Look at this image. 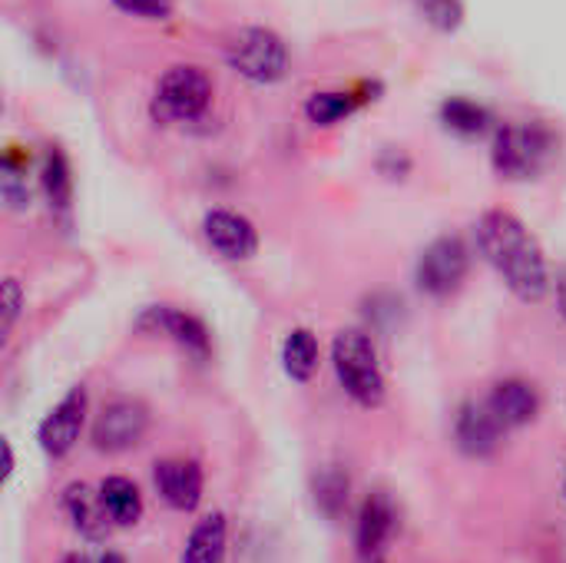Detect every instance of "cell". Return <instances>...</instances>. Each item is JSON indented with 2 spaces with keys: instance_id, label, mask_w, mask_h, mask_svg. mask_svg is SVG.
<instances>
[{
  "instance_id": "obj_16",
  "label": "cell",
  "mask_w": 566,
  "mask_h": 563,
  "mask_svg": "<svg viewBox=\"0 0 566 563\" xmlns=\"http://www.w3.org/2000/svg\"><path fill=\"white\" fill-rule=\"evenodd\" d=\"M226 551H229V524H226V514L216 511V514H206L189 531L182 563H222Z\"/></svg>"
},
{
  "instance_id": "obj_8",
  "label": "cell",
  "mask_w": 566,
  "mask_h": 563,
  "mask_svg": "<svg viewBox=\"0 0 566 563\" xmlns=\"http://www.w3.org/2000/svg\"><path fill=\"white\" fill-rule=\"evenodd\" d=\"M471 269V252L458 236H444L438 242H431L418 262V285L428 295H451L461 289L464 275Z\"/></svg>"
},
{
  "instance_id": "obj_3",
  "label": "cell",
  "mask_w": 566,
  "mask_h": 563,
  "mask_svg": "<svg viewBox=\"0 0 566 563\" xmlns=\"http://www.w3.org/2000/svg\"><path fill=\"white\" fill-rule=\"evenodd\" d=\"M212 100V83L199 66H172L163 73L156 96H153V113L166 123H189L206 113Z\"/></svg>"
},
{
  "instance_id": "obj_14",
  "label": "cell",
  "mask_w": 566,
  "mask_h": 563,
  "mask_svg": "<svg viewBox=\"0 0 566 563\" xmlns=\"http://www.w3.org/2000/svg\"><path fill=\"white\" fill-rule=\"evenodd\" d=\"M63 511H66L73 531H76L83 541H93V544L106 541L113 521H109V514H106V504H103V498H99V488L93 491L90 484L73 481V484L63 491Z\"/></svg>"
},
{
  "instance_id": "obj_15",
  "label": "cell",
  "mask_w": 566,
  "mask_h": 563,
  "mask_svg": "<svg viewBox=\"0 0 566 563\" xmlns=\"http://www.w3.org/2000/svg\"><path fill=\"white\" fill-rule=\"evenodd\" d=\"M391 531H395V508H391V501L378 491V494H371V498L361 504V514H358V531H355V538H358L361 557L375 561V557L381 554V548L388 544Z\"/></svg>"
},
{
  "instance_id": "obj_28",
  "label": "cell",
  "mask_w": 566,
  "mask_h": 563,
  "mask_svg": "<svg viewBox=\"0 0 566 563\" xmlns=\"http://www.w3.org/2000/svg\"><path fill=\"white\" fill-rule=\"evenodd\" d=\"M63 563H93V561H90L86 554H70V557H66Z\"/></svg>"
},
{
  "instance_id": "obj_7",
  "label": "cell",
  "mask_w": 566,
  "mask_h": 563,
  "mask_svg": "<svg viewBox=\"0 0 566 563\" xmlns=\"http://www.w3.org/2000/svg\"><path fill=\"white\" fill-rule=\"evenodd\" d=\"M551 153V139L541 126H507L494 139V166L501 176L527 179L534 176Z\"/></svg>"
},
{
  "instance_id": "obj_25",
  "label": "cell",
  "mask_w": 566,
  "mask_h": 563,
  "mask_svg": "<svg viewBox=\"0 0 566 563\" xmlns=\"http://www.w3.org/2000/svg\"><path fill=\"white\" fill-rule=\"evenodd\" d=\"M20 309H23L20 282H17V279H7V282H3V335L13 329V322H17Z\"/></svg>"
},
{
  "instance_id": "obj_17",
  "label": "cell",
  "mask_w": 566,
  "mask_h": 563,
  "mask_svg": "<svg viewBox=\"0 0 566 563\" xmlns=\"http://www.w3.org/2000/svg\"><path fill=\"white\" fill-rule=\"evenodd\" d=\"M99 498L106 504V514L116 528H133L143 518V494L129 478H106L99 484Z\"/></svg>"
},
{
  "instance_id": "obj_30",
  "label": "cell",
  "mask_w": 566,
  "mask_h": 563,
  "mask_svg": "<svg viewBox=\"0 0 566 563\" xmlns=\"http://www.w3.org/2000/svg\"><path fill=\"white\" fill-rule=\"evenodd\" d=\"M564 494H566V481H564Z\"/></svg>"
},
{
  "instance_id": "obj_10",
  "label": "cell",
  "mask_w": 566,
  "mask_h": 563,
  "mask_svg": "<svg viewBox=\"0 0 566 563\" xmlns=\"http://www.w3.org/2000/svg\"><path fill=\"white\" fill-rule=\"evenodd\" d=\"M202 236L206 242L229 262H245L255 256L259 249V236H255V226L239 216V212H229V209H212L206 212L202 219Z\"/></svg>"
},
{
  "instance_id": "obj_2",
  "label": "cell",
  "mask_w": 566,
  "mask_h": 563,
  "mask_svg": "<svg viewBox=\"0 0 566 563\" xmlns=\"http://www.w3.org/2000/svg\"><path fill=\"white\" fill-rule=\"evenodd\" d=\"M332 365L338 375V385L345 395L361 408H381L385 405V372L378 365V352L365 332H338L332 342Z\"/></svg>"
},
{
  "instance_id": "obj_5",
  "label": "cell",
  "mask_w": 566,
  "mask_h": 563,
  "mask_svg": "<svg viewBox=\"0 0 566 563\" xmlns=\"http://www.w3.org/2000/svg\"><path fill=\"white\" fill-rule=\"evenodd\" d=\"M226 56L229 63L255 80V83H272L285 73V43L272 33V30H262V27H249V30H239L232 37V43L226 46Z\"/></svg>"
},
{
  "instance_id": "obj_6",
  "label": "cell",
  "mask_w": 566,
  "mask_h": 563,
  "mask_svg": "<svg viewBox=\"0 0 566 563\" xmlns=\"http://www.w3.org/2000/svg\"><path fill=\"white\" fill-rule=\"evenodd\" d=\"M86 408H90L86 388L76 385L46 411V418L36 428V441H40L46 458H66L76 448L83 425H86Z\"/></svg>"
},
{
  "instance_id": "obj_29",
  "label": "cell",
  "mask_w": 566,
  "mask_h": 563,
  "mask_svg": "<svg viewBox=\"0 0 566 563\" xmlns=\"http://www.w3.org/2000/svg\"><path fill=\"white\" fill-rule=\"evenodd\" d=\"M368 563H381V561H378V557H375V561H368Z\"/></svg>"
},
{
  "instance_id": "obj_1",
  "label": "cell",
  "mask_w": 566,
  "mask_h": 563,
  "mask_svg": "<svg viewBox=\"0 0 566 563\" xmlns=\"http://www.w3.org/2000/svg\"><path fill=\"white\" fill-rule=\"evenodd\" d=\"M478 249L481 256L497 269V275L507 282V289L524 302H541L551 289L547 259L531 236V229L504 212L491 209L478 219Z\"/></svg>"
},
{
  "instance_id": "obj_11",
  "label": "cell",
  "mask_w": 566,
  "mask_h": 563,
  "mask_svg": "<svg viewBox=\"0 0 566 563\" xmlns=\"http://www.w3.org/2000/svg\"><path fill=\"white\" fill-rule=\"evenodd\" d=\"M153 481H156V491L159 498L172 508V511H196L199 501H202V468L196 461H186V458H166L156 465L153 471Z\"/></svg>"
},
{
  "instance_id": "obj_19",
  "label": "cell",
  "mask_w": 566,
  "mask_h": 563,
  "mask_svg": "<svg viewBox=\"0 0 566 563\" xmlns=\"http://www.w3.org/2000/svg\"><path fill=\"white\" fill-rule=\"evenodd\" d=\"M43 189H46V199L56 212H70V169H66V159L60 149H50L46 153V166H43Z\"/></svg>"
},
{
  "instance_id": "obj_22",
  "label": "cell",
  "mask_w": 566,
  "mask_h": 563,
  "mask_svg": "<svg viewBox=\"0 0 566 563\" xmlns=\"http://www.w3.org/2000/svg\"><path fill=\"white\" fill-rule=\"evenodd\" d=\"M345 501H348V478L338 475V471L322 475V481H318V504L325 508V514L338 518Z\"/></svg>"
},
{
  "instance_id": "obj_4",
  "label": "cell",
  "mask_w": 566,
  "mask_h": 563,
  "mask_svg": "<svg viewBox=\"0 0 566 563\" xmlns=\"http://www.w3.org/2000/svg\"><path fill=\"white\" fill-rule=\"evenodd\" d=\"M146 428H149V411H146L143 402H136V398H113L93 418L90 441L103 455H123V451L136 448L146 438Z\"/></svg>"
},
{
  "instance_id": "obj_26",
  "label": "cell",
  "mask_w": 566,
  "mask_h": 563,
  "mask_svg": "<svg viewBox=\"0 0 566 563\" xmlns=\"http://www.w3.org/2000/svg\"><path fill=\"white\" fill-rule=\"evenodd\" d=\"M557 302H560V312L566 319V265L557 272Z\"/></svg>"
},
{
  "instance_id": "obj_13",
  "label": "cell",
  "mask_w": 566,
  "mask_h": 563,
  "mask_svg": "<svg viewBox=\"0 0 566 563\" xmlns=\"http://www.w3.org/2000/svg\"><path fill=\"white\" fill-rule=\"evenodd\" d=\"M488 408L494 411V418L511 431V428H524L541 415V392L524 382V378H504L491 388L488 395Z\"/></svg>"
},
{
  "instance_id": "obj_20",
  "label": "cell",
  "mask_w": 566,
  "mask_h": 563,
  "mask_svg": "<svg viewBox=\"0 0 566 563\" xmlns=\"http://www.w3.org/2000/svg\"><path fill=\"white\" fill-rule=\"evenodd\" d=\"M305 113H308V119H312V123H318V126H332V123H338L342 116H348V113H352V100H348V96H342V93H315V96L308 100Z\"/></svg>"
},
{
  "instance_id": "obj_18",
  "label": "cell",
  "mask_w": 566,
  "mask_h": 563,
  "mask_svg": "<svg viewBox=\"0 0 566 563\" xmlns=\"http://www.w3.org/2000/svg\"><path fill=\"white\" fill-rule=\"evenodd\" d=\"M282 368L292 382H308L318 368V338L308 329H292L282 345Z\"/></svg>"
},
{
  "instance_id": "obj_23",
  "label": "cell",
  "mask_w": 566,
  "mask_h": 563,
  "mask_svg": "<svg viewBox=\"0 0 566 563\" xmlns=\"http://www.w3.org/2000/svg\"><path fill=\"white\" fill-rule=\"evenodd\" d=\"M119 10L133 13V17H146V20H166L172 13V0H113Z\"/></svg>"
},
{
  "instance_id": "obj_12",
  "label": "cell",
  "mask_w": 566,
  "mask_h": 563,
  "mask_svg": "<svg viewBox=\"0 0 566 563\" xmlns=\"http://www.w3.org/2000/svg\"><path fill=\"white\" fill-rule=\"evenodd\" d=\"M504 425L494 418V411L478 402H468L461 411H458V421H454V438H458V448L471 458H488L501 448L504 441Z\"/></svg>"
},
{
  "instance_id": "obj_27",
  "label": "cell",
  "mask_w": 566,
  "mask_h": 563,
  "mask_svg": "<svg viewBox=\"0 0 566 563\" xmlns=\"http://www.w3.org/2000/svg\"><path fill=\"white\" fill-rule=\"evenodd\" d=\"M96 563H126V561H123V557H119L116 551H106V554H103V557H99Z\"/></svg>"
},
{
  "instance_id": "obj_24",
  "label": "cell",
  "mask_w": 566,
  "mask_h": 563,
  "mask_svg": "<svg viewBox=\"0 0 566 563\" xmlns=\"http://www.w3.org/2000/svg\"><path fill=\"white\" fill-rule=\"evenodd\" d=\"M418 7L438 27H458V20H461V3L458 0H418Z\"/></svg>"
},
{
  "instance_id": "obj_9",
  "label": "cell",
  "mask_w": 566,
  "mask_h": 563,
  "mask_svg": "<svg viewBox=\"0 0 566 563\" xmlns=\"http://www.w3.org/2000/svg\"><path fill=\"white\" fill-rule=\"evenodd\" d=\"M139 329H146V332H153V335H163V338L176 342V345H179L186 355H192L196 362H206L209 352H212L209 329H206L196 315H189V312H182V309H176V305H153V309H146V312L139 315Z\"/></svg>"
},
{
  "instance_id": "obj_21",
  "label": "cell",
  "mask_w": 566,
  "mask_h": 563,
  "mask_svg": "<svg viewBox=\"0 0 566 563\" xmlns=\"http://www.w3.org/2000/svg\"><path fill=\"white\" fill-rule=\"evenodd\" d=\"M444 119L458 133H481L488 126V113L478 103H471V100H451V103H444Z\"/></svg>"
}]
</instances>
